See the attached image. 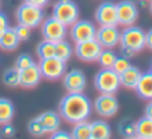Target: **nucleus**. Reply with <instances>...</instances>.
Masks as SVG:
<instances>
[{"instance_id":"f8f14e48","label":"nucleus","mask_w":152,"mask_h":139,"mask_svg":"<svg viewBox=\"0 0 152 139\" xmlns=\"http://www.w3.org/2000/svg\"><path fill=\"white\" fill-rule=\"evenodd\" d=\"M95 39L103 48H113L120 43V31L118 26H100V28L96 29Z\"/></svg>"},{"instance_id":"473e14b6","label":"nucleus","mask_w":152,"mask_h":139,"mask_svg":"<svg viewBox=\"0 0 152 139\" xmlns=\"http://www.w3.org/2000/svg\"><path fill=\"white\" fill-rule=\"evenodd\" d=\"M3 135L4 137H12L13 134H15V129H13V126L11 124V122H8V123H4L3 124V130H1Z\"/></svg>"},{"instance_id":"cd10ccee","label":"nucleus","mask_w":152,"mask_h":139,"mask_svg":"<svg viewBox=\"0 0 152 139\" xmlns=\"http://www.w3.org/2000/svg\"><path fill=\"white\" fill-rule=\"evenodd\" d=\"M119 131L124 138H136V127L131 119H124L119 123Z\"/></svg>"},{"instance_id":"c756f323","label":"nucleus","mask_w":152,"mask_h":139,"mask_svg":"<svg viewBox=\"0 0 152 139\" xmlns=\"http://www.w3.org/2000/svg\"><path fill=\"white\" fill-rule=\"evenodd\" d=\"M34 63L35 62H34V59H32L31 55H28V54H21V55L18 56V59H16L15 67L20 71V70H24V68H27V67L32 66Z\"/></svg>"},{"instance_id":"7ed1b4c3","label":"nucleus","mask_w":152,"mask_h":139,"mask_svg":"<svg viewBox=\"0 0 152 139\" xmlns=\"http://www.w3.org/2000/svg\"><path fill=\"white\" fill-rule=\"evenodd\" d=\"M16 20L19 24L27 26L29 28H36L44 20V12L43 8L36 7L34 4L24 1L23 4H20L16 10Z\"/></svg>"},{"instance_id":"c85d7f7f","label":"nucleus","mask_w":152,"mask_h":139,"mask_svg":"<svg viewBox=\"0 0 152 139\" xmlns=\"http://www.w3.org/2000/svg\"><path fill=\"white\" fill-rule=\"evenodd\" d=\"M131 67V62H129V58H127V56L121 55V56H118L115 60V63H113V67L112 70H115L116 72L120 75V74H123L124 71L127 68H129Z\"/></svg>"},{"instance_id":"4c0bfd02","label":"nucleus","mask_w":152,"mask_h":139,"mask_svg":"<svg viewBox=\"0 0 152 139\" xmlns=\"http://www.w3.org/2000/svg\"><path fill=\"white\" fill-rule=\"evenodd\" d=\"M144 116L152 119V100H150L147 106H145V110H144Z\"/></svg>"},{"instance_id":"72a5a7b5","label":"nucleus","mask_w":152,"mask_h":139,"mask_svg":"<svg viewBox=\"0 0 152 139\" xmlns=\"http://www.w3.org/2000/svg\"><path fill=\"white\" fill-rule=\"evenodd\" d=\"M10 27V24H8V19L7 16L4 15L3 12H0V36H1L5 32V29Z\"/></svg>"},{"instance_id":"ddd939ff","label":"nucleus","mask_w":152,"mask_h":139,"mask_svg":"<svg viewBox=\"0 0 152 139\" xmlns=\"http://www.w3.org/2000/svg\"><path fill=\"white\" fill-rule=\"evenodd\" d=\"M95 19L100 26H118L116 4L111 1L102 3L95 12Z\"/></svg>"},{"instance_id":"f3484780","label":"nucleus","mask_w":152,"mask_h":139,"mask_svg":"<svg viewBox=\"0 0 152 139\" xmlns=\"http://www.w3.org/2000/svg\"><path fill=\"white\" fill-rule=\"evenodd\" d=\"M135 91L142 99L152 100V75L150 72L142 74L136 87H135Z\"/></svg>"},{"instance_id":"b1692460","label":"nucleus","mask_w":152,"mask_h":139,"mask_svg":"<svg viewBox=\"0 0 152 139\" xmlns=\"http://www.w3.org/2000/svg\"><path fill=\"white\" fill-rule=\"evenodd\" d=\"M3 83L7 87H11V88L19 87L20 86V71L16 67L7 68L3 74Z\"/></svg>"},{"instance_id":"9b49d317","label":"nucleus","mask_w":152,"mask_h":139,"mask_svg":"<svg viewBox=\"0 0 152 139\" xmlns=\"http://www.w3.org/2000/svg\"><path fill=\"white\" fill-rule=\"evenodd\" d=\"M71 39L75 43H81L86 40L95 39L96 36V27L88 20H77L71 26L69 29Z\"/></svg>"},{"instance_id":"5701e85b","label":"nucleus","mask_w":152,"mask_h":139,"mask_svg":"<svg viewBox=\"0 0 152 139\" xmlns=\"http://www.w3.org/2000/svg\"><path fill=\"white\" fill-rule=\"evenodd\" d=\"M71 138L74 139H89L91 138V123L87 121H81L75 123L71 131Z\"/></svg>"},{"instance_id":"4be33fe9","label":"nucleus","mask_w":152,"mask_h":139,"mask_svg":"<svg viewBox=\"0 0 152 139\" xmlns=\"http://www.w3.org/2000/svg\"><path fill=\"white\" fill-rule=\"evenodd\" d=\"M136 127V138L152 139V119L143 116L135 123Z\"/></svg>"},{"instance_id":"f03ea898","label":"nucleus","mask_w":152,"mask_h":139,"mask_svg":"<svg viewBox=\"0 0 152 139\" xmlns=\"http://www.w3.org/2000/svg\"><path fill=\"white\" fill-rule=\"evenodd\" d=\"M121 55L132 58L135 54L143 51L145 47V32L137 26H127L120 32Z\"/></svg>"},{"instance_id":"dca6fc26","label":"nucleus","mask_w":152,"mask_h":139,"mask_svg":"<svg viewBox=\"0 0 152 139\" xmlns=\"http://www.w3.org/2000/svg\"><path fill=\"white\" fill-rule=\"evenodd\" d=\"M37 119H39V122L42 123L43 129H44L45 134L47 132H55L56 130H59V127H60V114L55 113V111H45V113H43L42 115L37 116Z\"/></svg>"},{"instance_id":"39448f33","label":"nucleus","mask_w":152,"mask_h":139,"mask_svg":"<svg viewBox=\"0 0 152 139\" xmlns=\"http://www.w3.org/2000/svg\"><path fill=\"white\" fill-rule=\"evenodd\" d=\"M79 7L74 0H58L52 8V16L67 27L79 20Z\"/></svg>"},{"instance_id":"6ab92c4d","label":"nucleus","mask_w":152,"mask_h":139,"mask_svg":"<svg viewBox=\"0 0 152 139\" xmlns=\"http://www.w3.org/2000/svg\"><path fill=\"white\" fill-rule=\"evenodd\" d=\"M20 44L18 35H16L13 27H8L5 32L0 36V48L4 51H15Z\"/></svg>"},{"instance_id":"ea45409f","label":"nucleus","mask_w":152,"mask_h":139,"mask_svg":"<svg viewBox=\"0 0 152 139\" xmlns=\"http://www.w3.org/2000/svg\"><path fill=\"white\" fill-rule=\"evenodd\" d=\"M150 74H151V75H152V68H151V71H150Z\"/></svg>"},{"instance_id":"bb28decb","label":"nucleus","mask_w":152,"mask_h":139,"mask_svg":"<svg viewBox=\"0 0 152 139\" xmlns=\"http://www.w3.org/2000/svg\"><path fill=\"white\" fill-rule=\"evenodd\" d=\"M36 54L39 59H47L55 56V43L51 40H43L37 44L36 47Z\"/></svg>"},{"instance_id":"aec40b11","label":"nucleus","mask_w":152,"mask_h":139,"mask_svg":"<svg viewBox=\"0 0 152 139\" xmlns=\"http://www.w3.org/2000/svg\"><path fill=\"white\" fill-rule=\"evenodd\" d=\"M111 126L104 121L91 122V138L94 139H108L111 138Z\"/></svg>"},{"instance_id":"9d476101","label":"nucleus","mask_w":152,"mask_h":139,"mask_svg":"<svg viewBox=\"0 0 152 139\" xmlns=\"http://www.w3.org/2000/svg\"><path fill=\"white\" fill-rule=\"evenodd\" d=\"M94 108L103 118H111L119 110V102L115 98V94H100L95 99Z\"/></svg>"},{"instance_id":"1a4fd4ad","label":"nucleus","mask_w":152,"mask_h":139,"mask_svg":"<svg viewBox=\"0 0 152 139\" xmlns=\"http://www.w3.org/2000/svg\"><path fill=\"white\" fill-rule=\"evenodd\" d=\"M116 12H118V24L127 27L136 23L139 18V10L137 5L131 0H121L116 4Z\"/></svg>"},{"instance_id":"7c9ffc66","label":"nucleus","mask_w":152,"mask_h":139,"mask_svg":"<svg viewBox=\"0 0 152 139\" xmlns=\"http://www.w3.org/2000/svg\"><path fill=\"white\" fill-rule=\"evenodd\" d=\"M28 131H29V134L34 135V137H43V135L45 134L44 129H43L42 123L39 122L37 118L32 119V121L28 123Z\"/></svg>"},{"instance_id":"58836bf2","label":"nucleus","mask_w":152,"mask_h":139,"mask_svg":"<svg viewBox=\"0 0 152 139\" xmlns=\"http://www.w3.org/2000/svg\"><path fill=\"white\" fill-rule=\"evenodd\" d=\"M150 10H151V13H152V0H151V4H150Z\"/></svg>"},{"instance_id":"423d86ee","label":"nucleus","mask_w":152,"mask_h":139,"mask_svg":"<svg viewBox=\"0 0 152 139\" xmlns=\"http://www.w3.org/2000/svg\"><path fill=\"white\" fill-rule=\"evenodd\" d=\"M39 68L43 78L48 79V80H56V79L64 76L67 71V66L64 60L56 58V56H52V58L47 59H40Z\"/></svg>"},{"instance_id":"a211bd4d","label":"nucleus","mask_w":152,"mask_h":139,"mask_svg":"<svg viewBox=\"0 0 152 139\" xmlns=\"http://www.w3.org/2000/svg\"><path fill=\"white\" fill-rule=\"evenodd\" d=\"M142 71H140L137 67L132 66L129 68H127L123 74H120V84L126 88H134L136 87L137 82H139L140 76H142Z\"/></svg>"},{"instance_id":"f704fd0d","label":"nucleus","mask_w":152,"mask_h":139,"mask_svg":"<svg viewBox=\"0 0 152 139\" xmlns=\"http://www.w3.org/2000/svg\"><path fill=\"white\" fill-rule=\"evenodd\" d=\"M51 138L53 139H69L71 138V134L67 131H61V130H56L55 132L51 134Z\"/></svg>"},{"instance_id":"79ce46f5","label":"nucleus","mask_w":152,"mask_h":139,"mask_svg":"<svg viewBox=\"0 0 152 139\" xmlns=\"http://www.w3.org/2000/svg\"><path fill=\"white\" fill-rule=\"evenodd\" d=\"M151 68H152V64H151Z\"/></svg>"},{"instance_id":"2eb2a0df","label":"nucleus","mask_w":152,"mask_h":139,"mask_svg":"<svg viewBox=\"0 0 152 139\" xmlns=\"http://www.w3.org/2000/svg\"><path fill=\"white\" fill-rule=\"evenodd\" d=\"M42 72H40L39 64H32L24 70H20V86L24 88H34L42 80Z\"/></svg>"},{"instance_id":"a878e982","label":"nucleus","mask_w":152,"mask_h":139,"mask_svg":"<svg viewBox=\"0 0 152 139\" xmlns=\"http://www.w3.org/2000/svg\"><path fill=\"white\" fill-rule=\"evenodd\" d=\"M116 58H118V55L115 51H112V48H103L97 62L102 66V68H112Z\"/></svg>"},{"instance_id":"412c9836","label":"nucleus","mask_w":152,"mask_h":139,"mask_svg":"<svg viewBox=\"0 0 152 139\" xmlns=\"http://www.w3.org/2000/svg\"><path fill=\"white\" fill-rule=\"evenodd\" d=\"M15 115V106L7 98H0V124L8 123Z\"/></svg>"},{"instance_id":"e433bc0d","label":"nucleus","mask_w":152,"mask_h":139,"mask_svg":"<svg viewBox=\"0 0 152 139\" xmlns=\"http://www.w3.org/2000/svg\"><path fill=\"white\" fill-rule=\"evenodd\" d=\"M145 47L152 51V28L148 32H145Z\"/></svg>"},{"instance_id":"20e7f679","label":"nucleus","mask_w":152,"mask_h":139,"mask_svg":"<svg viewBox=\"0 0 152 139\" xmlns=\"http://www.w3.org/2000/svg\"><path fill=\"white\" fill-rule=\"evenodd\" d=\"M96 90L100 94H116L120 88V75L112 68H102L94 79Z\"/></svg>"},{"instance_id":"f257e3e1","label":"nucleus","mask_w":152,"mask_h":139,"mask_svg":"<svg viewBox=\"0 0 152 139\" xmlns=\"http://www.w3.org/2000/svg\"><path fill=\"white\" fill-rule=\"evenodd\" d=\"M59 114L68 123L87 121L92 114V103L83 92H68L59 103Z\"/></svg>"},{"instance_id":"393cba45","label":"nucleus","mask_w":152,"mask_h":139,"mask_svg":"<svg viewBox=\"0 0 152 139\" xmlns=\"http://www.w3.org/2000/svg\"><path fill=\"white\" fill-rule=\"evenodd\" d=\"M72 51L74 50H72L71 44L68 42H66L64 39L55 43V56L61 59V60H69V58L72 56Z\"/></svg>"},{"instance_id":"4468645a","label":"nucleus","mask_w":152,"mask_h":139,"mask_svg":"<svg viewBox=\"0 0 152 139\" xmlns=\"http://www.w3.org/2000/svg\"><path fill=\"white\" fill-rule=\"evenodd\" d=\"M63 83L68 92H83L87 86V78L83 71L74 68L64 74Z\"/></svg>"},{"instance_id":"a19ab883","label":"nucleus","mask_w":152,"mask_h":139,"mask_svg":"<svg viewBox=\"0 0 152 139\" xmlns=\"http://www.w3.org/2000/svg\"><path fill=\"white\" fill-rule=\"evenodd\" d=\"M145 1H151V0H145Z\"/></svg>"},{"instance_id":"c9c22d12","label":"nucleus","mask_w":152,"mask_h":139,"mask_svg":"<svg viewBox=\"0 0 152 139\" xmlns=\"http://www.w3.org/2000/svg\"><path fill=\"white\" fill-rule=\"evenodd\" d=\"M24 1L29 3V4H34V5H36V7L44 8L45 5H48V3H50L51 0H24Z\"/></svg>"},{"instance_id":"2f4dec72","label":"nucleus","mask_w":152,"mask_h":139,"mask_svg":"<svg viewBox=\"0 0 152 139\" xmlns=\"http://www.w3.org/2000/svg\"><path fill=\"white\" fill-rule=\"evenodd\" d=\"M13 29H15V32L20 42H27V40H29V38H31V28H29V27L18 23V26L13 27Z\"/></svg>"},{"instance_id":"0eeeda50","label":"nucleus","mask_w":152,"mask_h":139,"mask_svg":"<svg viewBox=\"0 0 152 139\" xmlns=\"http://www.w3.org/2000/svg\"><path fill=\"white\" fill-rule=\"evenodd\" d=\"M42 34L45 40H51V42L56 43V42H59V40L66 39L67 34H68V29H67L66 24H63L61 21H59L58 19L51 16V18L43 20Z\"/></svg>"},{"instance_id":"6e6552de","label":"nucleus","mask_w":152,"mask_h":139,"mask_svg":"<svg viewBox=\"0 0 152 139\" xmlns=\"http://www.w3.org/2000/svg\"><path fill=\"white\" fill-rule=\"evenodd\" d=\"M103 47L96 39L86 40L81 43H76L75 46V54L80 60L83 62H97L99 55L102 52Z\"/></svg>"}]
</instances>
